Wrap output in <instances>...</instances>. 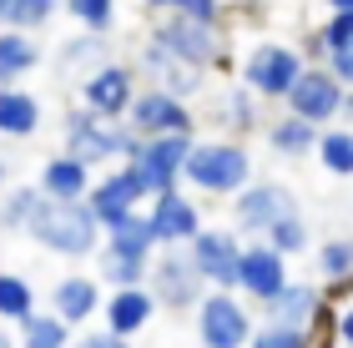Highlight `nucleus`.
<instances>
[{"label":"nucleus","mask_w":353,"mask_h":348,"mask_svg":"<svg viewBox=\"0 0 353 348\" xmlns=\"http://www.w3.org/2000/svg\"><path fill=\"white\" fill-rule=\"evenodd\" d=\"M61 152L96 172V167H111V162H132L141 152V136L126 121H101L76 101V106H66V116H61Z\"/></svg>","instance_id":"1"},{"label":"nucleus","mask_w":353,"mask_h":348,"mask_svg":"<svg viewBox=\"0 0 353 348\" xmlns=\"http://www.w3.org/2000/svg\"><path fill=\"white\" fill-rule=\"evenodd\" d=\"M30 243H41L46 252H56V258H96L101 252V223L91 217L86 202H51L41 197L36 212H30Z\"/></svg>","instance_id":"2"},{"label":"nucleus","mask_w":353,"mask_h":348,"mask_svg":"<svg viewBox=\"0 0 353 348\" xmlns=\"http://www.w3.org/2000/svg\"><path fill=\"white\" fill-rule=\"evenodd\" d=\"M182 182H192V192H202V197H232V192H243L252 182V152L237 136L192 141Z\"/></svg>","instance_id":"3"},{"label":"nucleus","mask_w":353,"mask_h":348,"mask_svg":"<svg viewBox=\"0 0 353 348\" xmlns=\"http://www.w3.org/2000/svg\"><path fill=\"white\" fill-rule=\"evenodd\" d=\"M152 41H162L172 61H182V66L202 71V76L232 66L228 25H202V21H187V15H157L152 21Z\"/></svg>","instance_id":"4"},{"label":"nucleus","mask_w":353,"mask_h":348,"mask_svg":"<svg viewBox=\"0 0 353 348\" xmlns=\"http://www.w3.org/2000/svg\"><path fill=\"white\" fill-rule=\"evenodd\" d=\"M303 66H308V61H303L298 45H288V41H258L243 56V86L258 101H283L288 86L303 76Z\"/></svg>","instance_id":"5"},{"label":"nucleus","mask_w":353,"mask_h":348,"mask_svg":"<svg viewBox=\"0 0 353 348\" xmlns=\"http://www.w3.org/2000/svg\"><path fill=\"white\" fill-rule=\"evenodd\" d=\"M147 288L157 298V308H172V313H192L202 303L207 283L197 278V267H192L187 247H157L152 263H147Z\"/></svg>","instance_id":"6"},{"label":"nucleus","mask_w":353,"mask_h":348,"mask_svg":"<svg viewBox=\"0 0 353 348\" xmlns=\"http://www.w3.org/2000/svg\"><path fill=\"white\" fill-rule=\"evenodd\" d=\"M298 217V192L288 182H258L252 177L243 192H232V232L237 237H263L272 223Z\"/></svg>","instance_id":"7"},{"label":"nucleus","mask_w":353,"mask_h":348,"mask_svg":"<svg viewBox=\"0 0 353 348\" xmlns=\"http://www.w3.org/2000/svg\"><path fill=\"white\" fill-rule=\"evenodd\" d=\"M121 121L132 126L137 136H197V112H192V101L172 96L162 86H141Z\"/></svg>","instance_id":"8"},{"label":"nucleus","mask_w":353,"mask_h":348,"mask_svg":"<svg viewBox=\"0 0 353 348\" xmlns=\"http://www.w3.org/2000/svg\"><path fill=\"white\" fill-rule=\"evenodd\" d=\"M147 197H152V192H147V182H141V172H137L132 162H111L106 177L91 182L86 207H91V217H96L101 232H106V227H117L121 217L141 212V202H147Z\"/></svg>","instance_id":"9"},{"label":"nucleus","mask_w":353,"mask_h":348,"mask_svg":"<svg viewBox=\"0 0 353 348\" xmlns=\"http://www.w3.org/2000/svg\"><path fill=\"white\" fill-rule=\"evenodd\" d=\"M197 313V338L202 348H248L252 338V313L243 298H232V293H222V288H207L202 293V303L192 308Z\"/></svg>","instance_id":"10"},{"label":"nucleus","mask_w":353,"mask_h":348,"mask_svg":"<svg viewBox=\"0 0 353 348\" xmlns=\"http://www.w3.org/2000/svg\"><path fill=\"white\" fill-rule=\"evenodd\" d=\"M187 258H192V267H197V278L207 283V288L237 293V258H243V237H237L232 227H202L187 243Z\"/></svg>","instance_id":"11"},{"label":"nucleus","mask_w":353,"mask_h":348,"mask_svg":"<svg viewBox=\"0 0 353 348\" xmlns=\"http://www.w3.org/2000/svg\"><path fill=\"white\" fill-rule=\"evenodd\" d=\"M137 91L141 86H137L132 61H106V66H96L91 76H81V96L76 101H81L91 116H101V121H121Z\"/></svg>","instance_id":"12"},{"label":"nucleus","mask_w":353,"mask_h":348,"mask_svg":"<svg viewBox=\"0 0 353 348\" xmlns=\"http://www.w3.org/2000/svg\"><path fill=\"white\" fill-rule=\"evenodd\" d=\"M152 227L157 247H187L192 237L202 232V207L192 202L182 187H167V192H152V207L141 212Z\"/></svg>","instance_id":"13"},{"label":"nucleus","mask_w":353,"mask_h":348,"mask_svg":"<svg viewBox=\"0 0 353 348\" xmlns=\"http://www.w3.org/2000/svg\"><path fill=\"white\" fill-rule=\"evenodd\" d=\"M283 106H288L293 116L313 121V126H328V121H339L343 86H339V76H333L328 66H303V76H298L293 86H288Z\"/></svg>","instance_id":"14"},{"label":"nucleus","mask_w":353,"mask_h":348,"mask_svg":"<svg viewBox=\"0 0 353 348\" xmlns=\"http://www.w3.org/2000/svg\"><path fill=\"white\" fill-rule=\"evenodd\" d=\"M187 152H192V136H141V152L132 156V167L141 172L147 192H167V187H182Z\"/></svg>","instance_id":"15"},{"label":"nucleus","mask_w":353,"mask_h":348,"mask_svg":"<svg viewBox=\"0 0 353 348\" xmlns=\"http://www.w3.org/2000/svg\"><path fill=\"white\" fill-rule=\"evenodd\" d=\"M283 288H288V258L283 252H272L263 237L258 243H243V258H237V293L268 303V298H278Z\"/></svg>","instance_id":"16"},{"label":"nucleus","mask_w":353,"mask_h":348,"mask_svg":"<svg viewBox=\"0 0 353 348\" xmlns=\"http://www.w3.org/2000/svg\"><path fill=\"white\" fill-rule=\"evenodd\" d=\"M101 318H106V334L137 338L141 328L157 318V298H152L147 283H137V288H111V298H101Z\"/></svg>","instance_id":"17"},{"label":"nucleus","mask_w":353,"mask_h":348,"mask_svg":"<svg viewBox=\"0 0 353 348\" xmlns=\"http://www.w3.org/2000/svg\"><path fill=\"white\" fill-rule=\"evenodd\" d=\"M51 313H56L66 328L91 323L96 313H101V283L86 278V273H66V278L51 288Z\"/></svg>","instance_id":"18"},{"label":"nucleus","mask_w":353,"mask_h":348,"mask_svg":"<svg viewBox=\"0 0 353 348\" xmlns=\"http://www.w3.org/2000/svg\"><path fill=\"white\" fill-rule=\"evenodd\" d=\"M91 182H96V172L86 162H76V156H66V152H56L36 177L41 197H51V202H86Z\"/></svg>","instance_id":"19"},{"label":"nucleus","mask_w":353,"mask_h":348,"mask_svg":"<svg viewBox=\"0 0 353 348\" xmlns=\"http://www.w3.org/2000/svg\"><path fill=\"white\" fill-rule=\"evenodd\" d=\"M258 106H263V101L252 96L243 81H232V86L212 101V116H217V126H222V136H237V141H243L248 132H258V126H263V112H258Z\"/></svg>","instance_id":"20"},{"label":"nucleus","mask_w":353,"mask_h":348,"mask_svg":"<svg viewBox=\"0 0 353 348\" xmlns=\"http://www.w3.org/2000/svg\"><path fill=\"white\" fill-rule=\"evenodd\" d=\"M318 132H323V126L303 121V116H293V112H283V116L263 121V141L272 147V156H288V162H298V156H313Z\"/></svg>","instance_id":"21"},{"label":"nucleus","mask_w":353,"mask_h":348,"mask_svg":"<svg viewBox=\"0 0 353 348\" xmlns=\"http://www.w3.org/2000/svg\"><path fill=\"white\" fill-rule=\"evenodd\" d=\"M318 308H323V293H318L313 283H293V278H288V288L278 298H268V303H263L268 323H288V328H308Z\"/></svg>","instance_id":"22"},{"label":"nucleus","mask_w":353,"mask_h":348,"mask_svg":"<svg viewBox=\"0 0 353 348\" xmlns=\"http://www.w3.org/2000/svg\"><path fill=\"white\" fill-rule=\"evenodd\" d=\"M41 132V96H30L26 86H0V136L30 141Z\"/></svg>","instance_id":"23"},{"label":"nucleus","mask_w":353,"mask_h":348,"mask_svg":"<svg viewBox=\"0 0 353 348\" xmlns=\"http://www.w3.org/2000/svg\"><path fill=\"white\" fill-rule=\"evenodd\" d=\"M56 71L61 76H91L96 66H106L111 61V36H96V30H76V36L61 41V51H56Z\"/></svg>","instance_id":"24"},{"label":"nucleus","mask_w":353,"mask_h":348,"mask_svg":"<svg viewBox=\"0 0 353 348\" xmlns=\"http://www.w3.org/2000/svg\"><path fill=\"white\" fill-rule=\"evenodd\" d=\"M36 66H41V45H36V36L0 25V86H21Z\"/></svg>","instance_id":"25"},{"label":"nucleus","mask_w":353,"mask_h":348,"mask_svg":"<svg viewBox=\"0 0 353 348\" xmlns=\"http://www.w3.org/2000/svg\"><path fill=\"white\" fill-rule=\"evenodd\" d=\"M101 252H117V258H132V263H152V227H147V217L132 212V217H121L117 227H106L101 232Z\"/></svg>","instance_id":"26"},{"label":"nucleus","mask_w":353,"mask_h":348,"mask_svg":"<svg viewBox=\"0 0 353 348\" xmlns=\"http://www.w3.org/2000/svg\"><path fill=\"white\" fill-rule=\"evenodd\" d=\"M15 343L21 348H71V328L61 323L51 308H36L30 318L15 323Z\"/></svg>","instance_id":"27"},{"label":"nucleus","mask_w":353,"mask_h":348,"mask_svg":"<svg viewBox=\"0 0 353 348\" xmlns=\"http://www.w3.org/2000/svg\"><path fill=\"white\" fill-rule=\"evenodd\" d=\"M313 156L328 177H353V126H323Z\"/></svg>","instance_id":"28"},{"label":"nucleus","mask_w":353,"mask_h":348,"mask_svg":"<svg viewBox=\"0 0 353 348\" xmlns=\"http://www.w3.org/2000/svg\"><path fill=\"white\" fill-rule=\"evenodd\" d=\"M61 10L76 21V30H96V36L117 30V0H61Z\"/></svg>","instance_id":"29"},{"label":"nucleus","mask_w":353,"mask_h":348,"mask_svg":"<svg viewBox=\"0 0 353 348\" xmlns=\"http://www.w3.org/2000/svg\"><path fill=\"white\" fill-rule=\"evenodd\" d=\"M36 313V288L21 273H0V323H21Z\"/></svg>","instance_id":"30"},{"label":"nucleus","mask_w":353,"mask_h":348,"mask_svg":"<svg viewBox=\"0 0 353 348\" xmlns=\"http://www.w3.org/2000/svg\"><path fill=\"white\" fill-rule=\"evenodd\" d=\"M318 278L323 283H353V237H328L318 247Z\"/></svg>","instance_id":"31"},{"label":"nucleus","mask_w":353,"mask_h":348,"mask_svg":"<svg viewBox=\"0 0 353 348\" xmlns=\"http://www.w3.org/2000/svg\"><path fill=\"white\" fill-rule=\"evenodd\" d=\"M36 202H41V187H36V182L10 187L6 202H0V232H26L30 212H36Z\"/></svg>","instance_id":"32"},{"label":"nucleus","mask_w":353,"mask_h":348,"mask_svg":"<svg viewBox=\"0 0 353 348\" xmlns=\"http://www.w3.org/2000/svg\"><path fill=\"white\" fill-rule=\"evenodd\" d=\"M61 15V0H15L10 15H6V25L10 30H26V36H36V30H46Z\"/></svg>","instance_id":"33"},{"label":"nucleus","mask_w":353,"mask_h":348,"mask_svg":"<svg viewBox=\"0 0 353 348\" xmlns=\"http://www.w3.org/2000/svg\"><path fill=\"white\" fill-rule=\"evenodd\" d=\"M96 273H101L106 288H137V283H147V263L117 258V252H96Z\"/></svg>","instance_id":"34"},{"label":"nucleus","mask_w":353,"mask_h":348,"mask_svg":"<svg viewBox=\"0 0 353 348\" xmlns=\"http://www.w3.org/2000/svg\"><path fill=\"white\" fill-rule=\"evenodd\" d=\"M263 243H268L272 252H283V258L303 252V247H308V223H303V212H298V217H283V223H272V227L263 232Z\"/></svg>","instance_id":"35"},{"label":"nucleus","mask_w":353,"mask_h":348,"mask_svg":"<svg viewBox=\"0 0 353 348\" xmlns=\"http://www.w3.org/2000/svg\"><path fill=\"white\" fill-rule=\"evenodd\" d=\"M248 348H313V334L308 328H288V323H263V328H252Z\"/></svg>","instance_id":"36"},{"label":"nucleus","mask_w":353,"mask_h":348,"mask_svg":"<svg viewBox=\"0 0 353 348\" xmlns=\"http://www.w3.org/2000/svg\"><path fill=\"white\" fill-rule=\"evenodd\" d=\"M202 81H207L202 71H192V66H182V61H172V66L157 76L152 86H162V91H172V96H182V101H187V96H197V91H202Z\"/></svg>","instance_id":"37"},{"label":"nucleus","mask_w":353,"mask_h":348,"mask_svg":"<svg viewBox=\"0 0 353 348\" xmlns=\"http://www.w3.org/2000/svg\"><path fill=\"white\" fill-rule=\"evenodd\" d=\"M318 30H323V41H328V56H333L339 45H348V41H353V10H333V15H328V21L318 25Z\"/></svg>","instance_id":"38"},{"label":"nucleus","mask_w":353,"mask_h":348,"mask_svg":"<svg viewBox=\"0 0 353 348\" xmlns=\"http://www.w3.org/2000/svg\"><path fill=\"white\" fill-rule=\"evenodd\" d=\"M328 71L339 76V86H343V91H353V41H348V45H339V51L328 56Z\"/></svg>","instance_id":"39"},{"label":"nucleus","mask_w":353,"mask_h":348,"mask_svg":"<svg viewBox=\"0 0 353 348\" xmlns=\"http://www.w3.org/2000/svg\"><path fill=\"white\" fill-rule=\"evenodd\" d=\"M71 348H132V338H117V334H86L81 343H71Z\"/></svg>","instance_id":"40"},{"label":"nucleus","mask_w":353,"mask_h":348,"mask_svg":"<svg viewBox=\"0 0 353 348\" xmlns=\"http://www.w3.org/2000/svg\"><path fill=\"white\" fill-rule=\"evenodd\" d=\"M333 338H343V343L353 348V303L339 313V318H333Z\"/></svg>","instance_id":"41"},{"label":"nucleus","mask_w":353,"mask_h":348,"mask_svg":"<svg viewBox=\"0 0 353 348\" xmlns=\"http://www.w3.org/2000/svg\"><path fill=\"white\" fill-rule=\"evenodd\" d=\"M141 10H152V15H176V10H182V0H141Z\"/></svg>","instance_id":"42"},{"label":"nucleus","mask_w":353,"mask_h":348,"mask_svg":"<svg viewBox=\"0 0 353 348\" xmlns=\"http://www.w3.org/2000/svg\"><path fill=\"white\" fill-rule=\"evenodd\" d=\"M339 116H343V121H353V91H343V106H339Z\"/></svg>","instance_id":"43"},{"label":"nucleus","mask_w":353,"mask_h":348,"mask_svg":"<svg viewBox=\"0 0 353 348\" xmlns=\"http://www.w3.org/2000/svg\"><path fill=\"white\" fill-rule=\"evenodd\" d=\"M0 348H21V343H15V334H10V328H0Z\"/></svg>","instance_id":"44"},{"label":"nucleus","mask_w":353,"mask_h":348,"mask_svg":"<svg viewBox=\"0 0 353 348\" xmlns=\"http://www.w3.org/2000/svg\"><path fill=\"white\" fill-rule=\"evenodd\" d=\"M232 6H243V10H263L268 0H232Z\"/></svg>","instance_id":"45"},{"label":"nucleus","mask_w":353,"mask_h":348,"mask_svg":"<svg viewBox=\"0 0 353 348\" xmlns=\"http://www.w3.org/2000/svg\"><path fill=\"white\" fill-rule=\"evenodd\" d=\"M328 10H353V0H323Z\"/></svg>","instance_id":"46"},{"label":"nucleus","mask_w":353,"mask_h":348,"mask_svg":"<svg viewBox=\"0 0 353 348\" xmlns=\"http://www.w3.org/2000/svg\"><path fill=\"white\" fill-rule=\"evenodd\" d=\"M10 6H15V0H0V25H6V15H10Z\"/></svg>","instance_id":"47"},{"label":"nucleus","mask_w":353,"mask_h":348,"mask_svg":"<svg viewBox=\"0 0 353 348\" xmlns=\"http://www.w3.org/2000/svg\"><path fill=\"white\" fill-rule=\"evenodd\" d=\"M0 182H6V162H0Z\"/></svg>","instance_id":"48"}]
</instances>
